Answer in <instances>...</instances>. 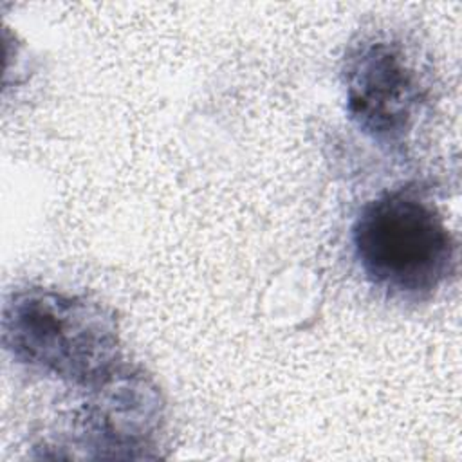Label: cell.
<instances>
[{
	"mask_svg": "<svg viewBox=\"0 0 462 462\" xmlns=\"http://www.w3.org/2000/svg\"><path fill=\"white\" fill-rule=\"evenodd\" d=\"M2 339L18 363L74 384L99 383L119 357L117 323L105 307L45 287L7 296Z\"/></svg>",
	"mask_w": 462,
	"mask_h": 462,
	"instance_id": "6da1fadb",
	"label": "cell"
},
{
	"mask_svg": "<svg viewBox=\"0 0 462 462\" xmlns=\"http://www.w3.org/2000/svg\"><path fill=\"white\" fill-rule=\"evenodd\" d=\"M352 244L372 285L399 300L430 298L457 267V244L444 218L411 189L366 202L354 222Z\"/></svg>",
	"mask_w": 462,
	"mask_h": 462,
	"instance_id": "7a4b0ae2",
	"label": "cell"
},
{
	"mask_svg": "<svg viewBox=\"0 0 462 462\" xmlns=\"http://www.w3.org/2000/svg\"><path fill=\"white\" fill-rule=\"evenodd\" d=\"M346 112L381 144H397L411 132L428 87L413 52L384 32L354 43L343 61Z\"/></svg>",
	"mask_w": 462,
	"mask_h": 462,
	"instance_id": "3957f363",
	"label": "cell"
},
{
	"mask_svg": "<svg viewBox=\"0 0 462 462\" xmlns=\"http://www.w3.org/2000/svg\"><path fill=\"white\" fill-rule=\"evenodd\" d=\"M87 402L83 422L94 440L105 448L146 446L162 419L157 388L141 374L112 372L99 383Z\"/></svg>",
	"mask_w": 462,
	"mask_h": 462,
	"instance_id": "277c9868",
	"label": "cell"
}]
</instances>
